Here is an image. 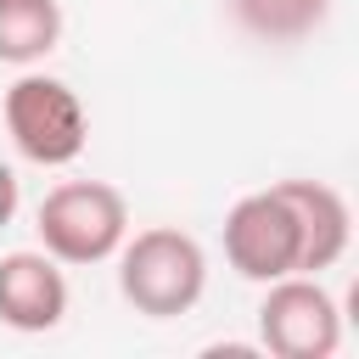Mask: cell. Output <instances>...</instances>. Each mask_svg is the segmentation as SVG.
I'll use <instances>...</instances> for the list:
<instances>
[{"label": "cell", "instance_id": "5", "mask_svg": "<svg viewBox=\"0 0 359 359\" xmlns=\"http://www.w3.org/2000/svg\"><path fill=\"white\" fill-rule=\"evenodd\" d=\"M258 337L275 359H331L337 353V303L314 280H275L258 309Z\"/></svg>", "mask_w": 359, "mask_h": 359}, {"label": "cell", "instance_id": "1", "mask_svg": "<svg viewBox=\"0 0 359 359\" xmlns=\"http://www.w3.org/2000/svg\"><path fill=\"white\" fill-rule=\"evenodd\" d=\"M202 280H208V258L174 224L140 230L118 258V292L135 303V314H151V320L185 314L202 297Z\"/></svg>", "mask_w": 359, "mask_h": 359}, {"label": "cell", "instance_id": "9", "mask_svg": "<svg viewBox=\"0 0 359 359\" xmlns=\"http://www.w3.org/2000/svg\"><path fill=\"white\" fill-rule=\"evenodd\" d=\"M230 6H236V22L252 39H264V45H297V39H309L325 22L331 0H230Z\"/></svg>", "mask_w": 359, "mask_h": 359}, {"label": "cell", "instance_id": "3", "mask_svg": "<svg viewBox=\"0 0 359 359\" xmlns=\"http://www.w3.org/2000/svg\"><path fill=\"white\" fill-rule=\"evenodd\" d=\"M6 129L28 163L62 168L84 151V107L62 79H17L6 90Z\"/></svg>", "mask_w": 359, "mask_h": 359}, {"label": "cell", "instance_id": "8", "mask_svg": "<svg viewBox=\"0 0 359 359\" xmlns=\"http://www.w3.org/2000/svg\"><path fill=\"white\" fill-rule=\"evenodd\" d=\"M62 39V6L56 0H0V56L34 62Z\"/></svg>", "mask_w": 359, "mask_h": 359}, {"label": "cell", "instance_id": "4", "mask_svg": "<svg viewBox=\"0 0 359 359\" xmlns=\"http://www.w3.org/2000/svg\"><path fill=\"white\" fill-rule=\"evenodd\" d=\"M224 258L247 280H280L297 269V219L275 185L241 196L224 213Z\"/></svg>", "mask_w": 359, "mask_h": 359}, {"label": "cell", "instance_id": "2", "mask_svg": "<svg viewBox=\"0 0 359 359\" xmlns=\"http://www.w3.org/2000/svg\"><path fill=\"white\" fill-rule=\"evenodd\" d=\"M129 224L123 196L107 180H67L39 202V241L50 258L62 264H101L107 252H118Z\"/></svg>", "mask_w": 359, "mask_h": 359}, {"label": "cell", "instance_id": "7", "mask_svg": "<svg viewBox=\"0 0 359 359\" xmlns=\"http://www.w3.org/2000/svg\"><path fill=\"white\" fill-rule=\"evenodd\" d=\"M297 219V269H331L348 247V208L320 180H286L275 185Z\"/></svg>", "mask_w": 359, "mask_h": 359}, {"label": "cell", "instance_id": "6", "mask_svg": "<svg viewBox=\"0 0 359 359\" xmlns=\"http://www.w3.org/2000/svg\"><path fill=\"white\" fill-rule=\"evenodd\" d=\"M67 314V280L45 252L0 258V320L11 331H50Z\"/></svg>", "mask_w": 359, "mask_h": 359}]
</instances>
